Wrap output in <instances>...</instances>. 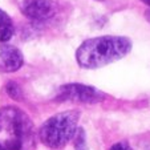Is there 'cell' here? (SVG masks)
Here are the masks:
<instances>
[{
    "label": "cell",
    "instance_id": "obj_1",
    "mask_svg": "<svg viewBox=\"0 0 150 150\" xmlns=\"http://www.w3.org/2000/svg\"><path fill=\"white\" fill-rule=\"evenodd\" d=\"M132 49V41L124 36H100L88 39L76 51L79 65L85 69H97L118 61Z\"/></svg>",
    "mask_w": 150,
    "mask_h": 150
},
{
    "label": "cell",
    "instance_id": "obj_2",
    "mask_svg": "<svg viewBox=\"0 0 150 150\" xmlns=\"http://www.w3.org/2000/svg\"><path fill=\"white\" fill-rule=\"evenodd\" d=\"M33 125L15 106L0 109V150H23L32 142Z\"/></svg>",
    "mask_w": 150,
    "mask_h": 150
},
{
    "label": "cell",
    "instance_id": "obj_3",
    "mask_svg": "<svg viewBox=\"0 0 150 150\" xmlns=\"http://www.w3.org/2000/svg\"><path fill=\"white\" fill-rule=\"evenodd\" d=\"M79 120L80 113L77 110L61 112L52 116L40 127L39 136L41 142L51 149L64 147L74 137Z\"/></svg>",
    "mask_w": 150,
    "mask_h": 150
},
{
    "label": "cell",
    "instance_id": "obj_4",
    "mask_svg": "<svg viewBox=\"0 0 150 150\" xmlns=\"http://www.w3.org/2000/svg\"><path fill=\"white\" fill-rule=\"evenodd\" d=\"M106 98V94L98 89L84 84H67L59 89V101H73L82 104H97Z\"/></svg>",
    "mask_w": 150,
    "mask_h": 150
},
{
    "label": "cell",
    "instance_id": "obj_5",
    "mask_svg": "<svg viewBox=\"0 0 150 150\" xmlns=\"http://www.w3.org/2000/svg\"><path fill=\"white\" fill-rule=\"evenodd\" d=\"M20 8L28 19L42 21L54 15L56 4L53 0H23Z\"/></svg>",
    "mask_w": 150,
    "mask_h": 150
},
{
    "label": "cell",
    "instance_id": "obj_6",
    "mask_svg": "<svg viewBox=\"0 0 150 150\" xmlns=\"http://www.w3.org/2000/svg\"><path fill=\"white\" fill-rule=\"evenodd\" d=\"M24 64L23 53L13 45H4L0 47V71L11 73V72L19 71Z\"/></svg>",
    "mask_w": 150,
    "mask_h": 150
},
{
    "label": "cell",
    "instance_id": "obj_7",
    "mask_svg": "<svg viewBox=\"0 0 150 150\" xmlns=\"http://www.w3.org/2000/svg\"><path fill=\"white\" fill-rule=\"evenodd\" d=\"M15 33L12 19L0 8V42H7Z\"/></svg>",
    "mask_w": 150,
    "mask_h": 150
},
{
    "label": "cell",
    "instance_id": "obj_8",
    "mask_svg": "<svg viewBox=\"0 0 150 150\" xmlns=\"http://www.w3.org/2000/svg\"><path fill=\"white\" fill-rule=\"evenodd\" d=\"M74 150H88L86 145V137L82 127H77L76 133H74Z\"/></svg>",
    "mask_w": 150,
    "mask_h": 150
},
{
    "label": "cell",
    "instance_id": "obj_9",
    "mask_svg": "<svg viewBox=\"0 0 150 150\" xmlns=\"http://www.w3.org/2000/svg\"><path fill=\"white\" fill-rule=\"evenodd\" d=\"M6 89H7V93L15 100H19L20 96H21V91H20V88L17 86L16 82H8Z\"/></svg>",
    "mask_w": 150,
    "mask_h": 150
},
{
    "label": "cell",
    "instance_id": "obj_10",
    "mask_svg": "<svg viewBox=\"0 0 150 150\" xmlns=\"http://www.w3.org/2000/svg\"><path fill=\"white\" fill-rule=\"evenodd\" d=\"M110 150H132V147L126 142H118V144H114Z\"/></svg>",
    "mask_w": 150,
    "mask_h": 150
},
{
    "label": "cell",
    "instance_id": "obj_11",
    "mask_svg": "<svg viewBox=\"0 0 150 150\" xmlns=\"http://www.w3.org/2000/svg\"><path fill=\"white\" fill-rule=\"evenodd\" d=\"M145 16H146L147 21H149V23H150V9H149V11H146V13H145Z\"/></svg>",
    "mask_w": 150,
    "mask_h": 150
},
{
    "label": "cell",
    "instance_id": "obj_12",
    "mask_svg": "<svg viewBox=\"0 0 150 150\" xmlns=\"http://www.w3.org/2000/svg\"><path fill=\"white\" fill-rule=\"evenodd\" d=\"M142 1H144V3H145V4H147V6H149V7H150V0H142Z\"/></svg>",
    "mask_w": 150,
    "mask_h": 150
}]
</instances>
